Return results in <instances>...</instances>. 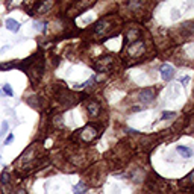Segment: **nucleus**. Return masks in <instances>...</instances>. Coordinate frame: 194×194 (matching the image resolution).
Returning a JSON list of instances; mask_svg holds the SVG:
<instances>
[{
	"instance_id": "nucleus-1",
	"label": "nucleus",
	"mask_w": 194,
	"mask_h": 194,
	"mask_svg": "<svg viewBox=\"0 0 194 194\" xmlns=\"http://www.w3.org/2000/svg\"><path fill=\"white\" fill-rule=\"evenodd\" d=\"M79 136L84 140L85 143H90V141H93L94 138L97 136V130H96L93 126H85L84 129L79 132Z\"/></svg>"
},
{
	"instance_id": "nucleus-2",
	"label": "nucleus",
	"mask_w": 194,
	"mask_h": 194,
	"mask_svg": "<svg viewBox=\"0 0 194 194\" xmlns=\"http://www.w3.org/2000/svg\"><path fill=\"white\" fill-rule=\"evenodd\" d=\"M53 3H55V0H38L36 5H35V12L36 14H44L53 6Z\"/></svg>"
},
{
	"instance_id": "nucleus-3",
	"label": "nucleus",
	"mask_w": 194,
	"mask_h": 194,
	"mask_svg": "<svg viewBox=\"0 0 194 194\" xmlns=\"http://www.w3.org/2000/svg\"><path fill=\"white\" fill-rule=\"evenodd\" d=\"M111 64H112V58H111V56L100 58L99 61H97V64H96V70H97V71H102V73H105V71L109 70Z\"/></svg>"
},
{
	"instance_id": "nucleus-4",
	"label": "nucleus",
	"mask_w": 194,
	"mask_h": 194,
	"mask_svg": "<svg viewBox=\"0 0 194 194\" xmlns=\"http://www.w3.org/2000/svg\"><path fill=\"white\" fill-rule=\"evenodd\" d=\"M140 100L143 103H152L155 100V90L153 88H146L140 93Z\"/></svg>"
},
{
	"instance_id": "nucleus-5",
	"label": "nucleus",
	"mask_w": 194,
	"mask_h": 194,
	"mask_svg": "<svg viewBox=\"0 0 194 194\" xmlns=\"http://www.w3.org/2000/svg\"><path fill=\"white\" fill-rule=\"evenodd\" d=\"M159 71H161V76H162L164 80H170L171 77L175 76V68L171 67L170 64H164V65H161Z\"/></svg>"
},
{
	"instance_id": "nucleus-6",
	"label": "nucleus",
	"mask_w": 194,
	"mask_h": 194,
	"mask_svg": "<svg viewBox=\"0 0 194 194\" xmlns=\"http://www.w3.org/2000/svg\"><path fill=\"white\" fill-rule=\"evenodd\" d=\"M86 111H88V114H90L91 117H97L99 112H100V105H99L97 102H90L88 106H86Z\"/></svg>"
},
{
	"instance_id": "nucleus-7",
	"label": "nucleus",
	"mask_w": 194,
	"mask_h": 194,
	"mask_svg": "<svg viewBox=\"0 0 194 194\" xmlns=\"http://www.w3.org/2000/svg\"><path fill=\"white\" fill-rule=\"evenodd\" d=\"M9 182H11V176H9V173L5 170L3 173H2V176H0V184L3 186V190H5V194H8V186H9Z\"/></svg>"
},
{
	"instance_id": "nucleus-8",
	"label": "nucleus",
	"mask_w": 194,
	"mask_h": 194,
	"mask_svg": "<svg viewBox=\"0 0 194 194\" xmlns=\"http://www.w3.org/2000/svg\"><path fill=\"white\" fill-rule=\"evenodd\" d=\"M5 25H6V29L11 30V32H18V29H20V23L17 20H14V18H8L5 21Z\"/></svg>"
},
{
	"instance_id": "nucleus-9",
	"label": "nucleus",
	"mask_w": 194,
	"mask_h": 194,
	"mask_svg": "<svg viewBox=\"0 0 194 194\" xmlns=\"http://www.w3.org/2000/svg\"><path fill=\"white\" fill-rule=\"evenodd\" d=\"M180 185L184 186V188H194V171H191V173L182 180Z\"/></svg>"
},
{
	"instance_id": "nucleus-10",
	"label": "nucleus",
	"mask_w": 194,
	"mask_h": 194,
	"mask_svg": "<svg viewBox=\"0 0 194 194\" xmlns=\"http://www.w3.org/2000/svg\"><path fill=\"white\" fill-rule=\"evenodd\" d=\"M177 152L180 153L184 158H190V156H191V153H193V150H191V149H188V147H185V146H177Z\"/></svg>"
},
{
	"instance_id": "nucleus-11",
	"label": "nucleus",
	"mask_w": 194,
	"mask_h": 194,
	"mask_svg": "<svg viewBox=\"0 0 194 194\" xmlns=\"http://www.w3.org/2000/svg\"><path fill=\"white\" fill-rule=\"evenodd\" d=\"M86 191V185H85V182H79L77 185L73 186V193L75 194H85Z\"/></svg>"
},
{
	"instance_id": "nucleus-12",
	"label": "nucleus",
	"mask_w": 194,
	"mask_h": 194,
	"mask_svg": "<svg viewBox=\"0 0 194 194\" xmlns=\"http://www.w3.org/2000/svg\"><path fill=\"white\" fill-rule=\"evenodd\" d=\"M34 159V147H29L25 153H23V156H21V161L23 162H27V161Z\"/></svg>"
},
{
	"instance_id": "nucleus-13",
	"label": "nucleus",
	"mask_w": 194,
	"mask_h": 194,
	"mask_svg": "<svg viewBox=\"0 0 194 194\" xmlns=\"http://www.w3.org/2000/svg\"><path fill=\"white\" fill-rule=\"evenodd\" d=\"M27 103H29L32 108H35V109H38V108L41 106V102H40V99H36L35 96H30V97L27 99Z\"/></svg>"
},
{
	"instance_id": "nucleus-14",
	"label": "nucleus",
	"mask_w": 194,
	"mask_h": 194,
	"mask_svg": "<svg viewBox=\"0 0 194 194\" xmlns=\"http://www.w3.org/2000/svg\"><path fill=\"white\" fill-rule=\"evenodd\" d=\"M15 67V64L14 62H6V64H0V71H6L9 68Z\"/></svg>"
},
{
	"instance_id": "nucleus-15",
	"label": "nucleus",
	"mask_w": 194,
	"mask_h": 194,
	"mask_svg": "<svg viewBox=\"0 0 194 194\" xmlns=\"http://www.w3.org/2000/svg\"><path fill=\"white\" fill-rule=\"evenodd\" d=\"M94 80H96V76H91L86 82H84V84H80V85H77L79 88H86V86H90L91 84H94Z\"/></svg>"
},
{
	"instance_id": "nucleus-16",
	"label": "nucleus",
	"mask_w": 194,
	"mask_h": 194,
	"mask_svg": "<svg viewBox=\"0 0 194 194\" xmlns=\"http://www.w3.org/2000/svg\"><path fill=\"white\" fill-rule=\"evenodd\" d=\"M8 123H6V121H3V123H2V129H0V136H3L5 135V134H6V132H8Z\"/></svg>"
},
{
	"instance_id": "nucleus-17",
	"label": "nucleus",
	"mask_w": 194,
	"mask_h": 194,
	"mask_svg": "<svg viewBox=\"0 0 194 194\" xmlns=\"http://www.w3.org/2000/svg\"><path fill=\"white\" fill-rule=\"evenodd\" d=\"M3 91H5V94H8V96H12V94H14V91H12V88L9 86V84L3 85Z\"/></svg>"
},
{
	"instance_id": "nucleus-18",
	"label": "nucleus",
	"mask_w": 194,
	"mask_h": 194,
	"mask_svg": "<svg viewBox=\"0 0 194 194\" xmlns=\"http://www.w3.org/2000/svg\"><path fill=\"white\" fill-rule=\"evenodd\" d=\"M12 141H14V135H12V134H9V135L6 136V140H5V146H8V144H11V143H12Z\"/></svg>"
},
{
	"instance_id": "nucleus-19",
	"label": "nucleus",
	"mask_w": 194,
	"mask_h": 194,
	"mask_svg": "<svg viewBox=\"0 0 194 194\" xmlns=\"http://www.w3.org/2000/svg\"><path fill=\"white\" fill-rule=\"evenodd\" d=\"M175 115V112H162V120H165V118H170V117H173Z\"/></svg>"
},
{
	"instance_id": "nucleus-20",
	"label": "nucleus",
	"mask_w": 194,
	"mask_h": 194,
	"mask_svg": "<svg viewBox=\"0 0 194 194\" xmlns=\"http://www.w3.org/2000/svg\"><path fill=\"white\" fill-rule=\"evenodd\" d=\"M188 82H190V77H188V76H185V77H182V79H180V84L185 85V84H188Z\"/></svg>"
},
{
	"instance_id": "nucleus-21",
	"label": "nucleus",
	"mask_w": 194,
	"mask_h": 194,
	"mask_svg": "<svg viewBox=\"0 0 194 194\" xmlns=\"http://www.w3.org/2000/svg\"><path fill=\"white\" fill-rule=\"evenodd\" d=\"M132 111H134V112H140V111H141V108H140V106H134V108H132Z\"/></svg>"
}]
</instances>
